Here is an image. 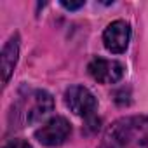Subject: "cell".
<instances>
[{"label":"cell","instance_id":"cell-1","mask_svg":"<svg viewBox=\"0 0 148 148\" xmlns=\"http://www.w3.org/2000/svg\"><path fill=\"white\" fill-rule=\"evenodd\" d=\"M98 148H148V115L117 119L105 131Z\"/></svg>","mask_w":148,"mask_h":148},{"label":"cell","instance_id":"cell-2","mask_svg":"<svg viewBox=\"0 0 148 148\" xmlns=\"http://www.w3.org/2000/svg\"><path fill=\"white\" fill-rule=\"evenodd\" d=\"M52 108H54L52 96L44 89H33L16 101L12 115L19 125H33L42 119H45L52 112Z\"/></svg>","mask_w":148,"mask_h":148},{"label":"cell","instance_id":"cell-3","mask_svg":"<svg viewBox=\"0 0 148 148\" xmlns=\"http://www.w3.org/2000/svg\"><path fill=\"white\" fill-rule=\"evenodd\" d=\"M64 105L77 117H82L89 122H94V115L98 110L96 96L84 86H71L64 91Z\"/></svg>","mask_w":148,"mask_h":148},{"label":"cell","instance_id":"cell-4","mask_svg":"<svg viewBox=\"0 0 148 148\" xmlns=\"http://www.w3.org/2000/svg\"><path fill=\"white\" fill-rule=\"evenodd\" d=\"M87 73L98 84L110 86V84H117L122 80L124 73H125V66H124V63H120L117 59H106V58L96 56L89 61Z\"/></svg>","mask_w":148,"mask_h":148},{"label":"cell","instance_id":"cell-5","mask_svg":"<svg viewBox=\"0 0 148 148\" xmlns=\"http://www.w3.org/2000/svg\"><path fill=\"white\" fill-rule=\"evenodd\" d=\"M70 134H71V124L68 122V119L56 115L35 131V139L42 143L44 146L52 148V146H61L63 143H66Z\"/></svg>","mask_w":148,"mask_h":148},{"label":"cell","instance_id":"cell-6","mask_svg":"<svg viewBox=\"0 0 148 148\" xmlns=\"http://www.w3.org/2000/svg\"><path fill=\"white\" fill-rule=\"evenodd\" d=\"M131 35V25L124 19H115L103 32V45L112 54H124L129 47Z\"/></svg>","mask_w":148,"mask_h":148},{"label":"cell","instance_id":"cell-7","mask_svg":"<svg viewBox=\"0 0 148 148\" xmlns=\"http://www.w3.org/2000/svg\"><path fill=\"white\" fill-rule=\"evenodd\" d=\"M19 33H14L9 37V40L4 44L2 47V75H4V86L9 84L12 73H14V68L18 64V59H19Z\"/></svg>","mask_w":148,"mask_h":148},{"label":"cell","instance_id":"cell-8","mask_svg":"<svg viewBox=\"0 0 148 148\" xmlns=\"http://www.w3.org/2000/svg\"><path fill=\"white\" fill-rule=\"evenodd\" d=\"M4 148H33L26 139H21V138H16V139H11L9 143L4 145Z\"/></svg>","mask_w":148,"mask_h":148},{"label":"cell","instance_id":"cell-9","mask_svg":"<svg viewBox=\"0 0 148 148\" xmlns=\"http://www.w3.org/2000/svg\"><path fill=\"white\" fill-rule=\"evenodd\" d=\"M61 5H63L66 11H77V9H80V7H84L86 2H84V0H80V2H61Z\"/></svg>","mask_w":148,"mask_h":148}]
</instances>
